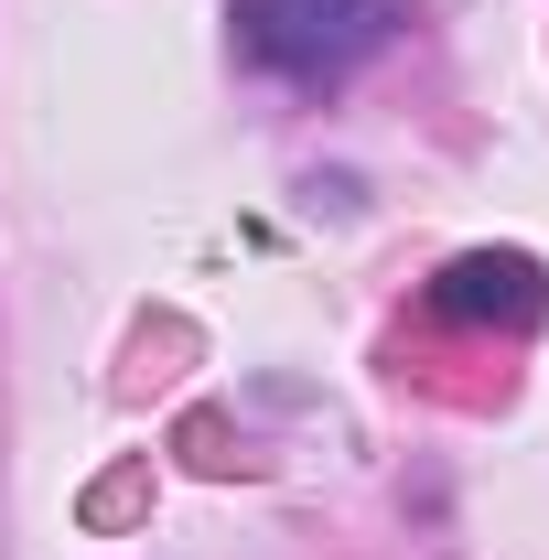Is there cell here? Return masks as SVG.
Returning a JSON list of instances; mask_svg holds the SVG:
<instances>
[{"label": "cell", "instance_id": "1", "mask_svg": "<svg viewBox=\"0 0 549 560\" xmlns=\"http://www.w3.org/2000/svg\"><path fill=\"white\" fill-rule=\"evenodd\" d=\"M399 22H410V0H226L237 55H248L259 75H291V86L355 75Z\"/></svg>", "mask_w": 549, "mask_h": 560}, {"label": "cell", "instance_id": "2", "mask_svg": "<svg viewBox=\"0 0 549 560\" xmlns=\"http://www.w3.org/2000/svg\"><path fill=\"white\" fill-rule=\"evenodd\" d=\"M431 313H453V324H539L549 313V270L528 248H464L453 270L431 280Z\"/></svg>", "mask_w": 549, "mask_h": 560}]
</instances>
